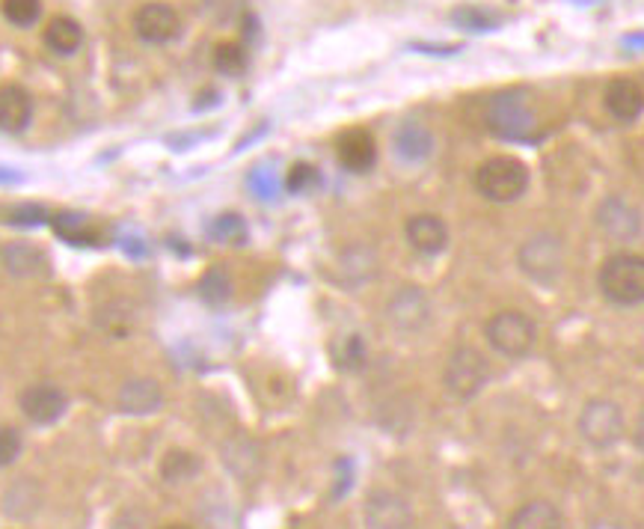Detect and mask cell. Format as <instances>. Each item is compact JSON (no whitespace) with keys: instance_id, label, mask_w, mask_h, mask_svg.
<instances>
[{"instance_id":"8d00e7d4","label":"cell","mask_w":644,"mask_h":529,"mask_svg":"<svg viewBox=\"0 0 644 529\" xmlns=\"http://www.w3.org/2000/svg\"><path fill=\"white\" fill-rule=\"evenodd\" d=\"M413 51H422V54H431V57H452L463 51L460 45H431V42H410Z\"/></svg>"},{"instance_id":"5b68a950","label":"cell","mask_w":644,"mask_h":529,"mask_svg":"<svg viewBox=\"0 0 644 529\" xmlns=\"http://www.w3.org/2000/svg\"><path fill=\"white\" fill-rule=\"evenodd\" d=\"M520 271L541 286H552L564 271V241L555 232H538L526 238L517 250Z\"/></svg>"},{"instance_id":"9a60e30c","label":"cell","mask_w":644,"mask_h":529,"mask_svg":"<svg viewBox=\"0 0 644 529\" xmlns=\"http://www.w3.org/2000/svg\"><path fill=\"white\" fill-rule=\"evenodd\" d=\"M407 244L422 256H437L449 247V226L437 214H413L404 223Z\"/></svg>"},{"instance_id":"836d02e7","label":"cell","mask_w":644,"mask_h":529,"mask_svg":"<svg viewBox=\"0 0 644 529\" xmlns=\"http://www.w3.org/2000/svg\"><path fill=\"white\" fill-rule=\"evenodd\" d=\"M336 366L345 369V372H357L366 366V345L360 336H348L342 342V348L336 351Z\"/></svg>"},{"instance_id":"f35d334b","label":"cell","mask_w":644,"mask_h":529,"mask_svg":"<svg viewBox=\"0 0 644 529\" xmlns=\"http://www.w3.org/2000/svg\"><path fill=\"white\" fill-rule=\"evenodd\" d=\"M624 45H630V48L642 51V33H630V36H624Z\"/></svg>"},{"instance_id":"6da1fadb","label":"cell","mask_w":644,"mask_h":529,"mask_svg":"<svg viewBox=\"0 0 644 529\" xmlns=\"http://www.w3.org/2000/svg\"><path fill=\"white\" fill-rule=\"evenodd\" d=\"M484 125L493 137L508 143H532L541 137L538 131V110L532 105V90L526 87H508L487 99L484 107Z\"/></svg>"},{"instance_id":"30bf717a","label":"cell","mask_w":644,"mask_h":529,"mask_svg":"<svg viewBox=\"0 0 644 529\" xmlns=\"http://www.w3.org/2000/svg\"><path fill=\"white\" fill-rule=\"evenodd\" d=\"M18 408L33 425H54L66 414L69 399L57 384H30L27 390H21Z\"/></svg>"},{"instance_id":"60d3db41","label":"cell","mask_w":644,"mask_h":529,"mask_svg":"<svg viewBox=\"0 0 644 529\" xmlns=\"http://www.w3.org/2000/svg\"><path fill=\"white\" fill-rule=\"evenodd\" d=\"M579 6H594V3H600V0H576Z\"/></svg>"},{"instance_id":"d4e9b609","label":"cell","mask_w":644,"mask_h":529,"mask_svg":"<svg viewBox=\"0 0 644 529\" xmlns=\"http://www.w3.org/2000/svg\"><path fill=\"white\" fill-rule=\"evenodd\" d=\"M449 21L463 30V33H493L502 27V12L487 9V6H475V3H463L458 9L449 12Z\"/></svg>"},{"instance_id":"74e56055","label":"cell","mask_w":644,"mask_h":529,"mask_svg":"<svg viewBox=\"0 0 644 529\" xmlns=\"http://www.w3.org/2000/svg\"><path fill=\"white\" fill-rule=\"evenodd\" d=\"M250 185H253V191H256L259 197H271V194H274V176H268L265 170H256V173L250 176Z\"/></svg>"},{"instance_id":"ab89813d","label":"cell","mask_w":644,"mask_h":529,"mask_svg":"<svg viewBox=\"0 0 644 529\" xmlns=\"http://www.w3.org/2000/svg\"><path fill=\"white\" fill-rule=\"evenodd\" d=\"M588 529H624V524H618V521H594V524H588Z\"/></svg>"},{"instance_id":"4fadbf2b","label":"cell","mask_w":644,"mask_h":529,"mask_svg":"<svg viewBox=\"0 0 644 529\" xmlns=\"http://www.w3.org/2000/svg\"><path fill=\"white\" fill-rule=\"evenodd\" d=\"M597 226L615 241H633L642 235V212L624 197H606L597 206Z\"/></svg>"},{"instance_id":"1f68e13d","label":"cell","mask_w":644,"mask_h":529,"mask_svg":"<svg viewBox=\"0 0 644 529\" xmlns=\"http://www.w3.org/2000/svg\"><path fill=\"white\" fill-rule=\"evenodd\" d=\"M211 238L220 244H244L247 241V223L238 214H220L211 226H208Z\"/></svg>"},{"instance_id":"cb8c5ba5","label":"cell","mask_w":644,"mask_h":529,"mask_svg":"<svg viewBox=\"0 0 644 529\" xmlns=\"http://www.w3.org/2000/svg\"><path fill=\"white\" fill-rule=\"evenodd\" d=\"M564 527V518L561 512L547 503V500H532V503H523L511 521H508V529H561Z\"/></svg>"},{"instance_id":"3957f363","label":"cell","mask_w":644,"mask_h":529,"mask_svg":"<svg viewBox=\"0 0 644 529\" xmlns=\"http://www.w3.org/2000/svg\"><path fill=\"white\" fill-rule=\"evenodd\" d=\"M475 191L490 203H514L529 191V170L511 155L487 158L475 170Z\"/></svg>"},{"instance_id":"2e32d148","label":"cell","mask_w":644,"mask_h":529,"mask_svg":"<svg viewBox=\"0 0 644 529\" xmlns=\"http://www.w3.org/2000/svg\"><path fill=\"white\" fill-rule=\"evenodd\" d=\"M336 158L351 173H368L377 164V143L366 128H348L336 140Z\"/></svg>"},{"instance_id":"7c38bea8","label":"cell","mask_w":644,"mask_h":529,"mask_svg":"<svg viewBox=\"0 0 644 529\" xmlns=\"http://www.w3.org/2000/svg\"><path fill=\"white\" fill-rule=\"evenodd\" d=\"M0 265L18 280H39L51 271V259L42 247L27 241H9L0 247Z\"/></svg>"},{"instance_id":"e575fe53","label":"cell","mask_w":644,"mask_h":529,"mask_svg":"<svg viewBox=\"0 0 644 529\" xmlns=\"http://www.w3.org/2000/svg\"><path fill=\"white\" fill-rule=\"evenodd\" d=\"M45 220H48V212L36 203H18L3 212V223H9V226H39Z\"/></svg>"},{"instance_id":"8992f818","label":"cell","mask_w":644,"mask_h":529,"mask_svg":"<svg viewBox=\"0 0 644 529\" xmlns=\"http://www.w3.org/2000/svg\"><path fill=\"white\" fill-rule=\"evenodd\" d=\"M487 381H490V363L478 348L460 345L452 351L446 372H443V384L455 399H460V402L475 399L487 387Z\"/></svg>"},{"instance_id":"d6a6232c","label":"cell","mask_w":644,"mask_h":529,"mask_svg":"<svg viewBox=\"0 0 644 529\" xmlns=\"http://www.w3.org/2000/svg\"><path fill=\"white\" fill-rule=\"evenodd\" d=\"M318 182H321L318 167H312L309 161H297V164L288 170V176H285V188H288L291 194H306V191H312Z\"/></svg>"},{"instance_id":"44dd1931","label":"cell","mask_w":644,"mask_h":529,"mask_svg":"<svg viewBox=\"0 0 644 529\" xmlns=\"http://www.w3.org/2000/svg\"><path fill=\"white\" fill-rule=\"evenodd\" d=\"M377 277V253L371 244H348L339 256V280L351 289L371 283Z\"/></svg>"},{"instance_id":"7402d4cb","label":"cell","mask_w":644,"mask_h":529,"mask_svg":"<svg viewBox=\"0 0 644 529\" xmlns=\"http://www.w3.org/2000/svg\"><path fill=\"white\" fill-rule=\"evenodd\" d=\"M33 119V99L21 84L0 87V131L21 134Z\"/></svg>"},{"instance_id":"7a4b0ae2","label":"cell","mask_w":644,"mask_h":529,"mask_svg":"<svg viewBox=\"0 0 644 529\" xmlns=\"http://www.w3.org/2000/svg\"><path fill=\"white\" fill-rule=\"evenodd\" d=\"M603 298L615 307H639L644 301V259L639 253H615L597 274Z\"/></svg>"},{"instance_id":"e0dca14e","label":"cell","mask_w":644,"mask_h":529,"mask_svg":"<svg viewBox=\"0 0 644 529\" xmlns=\"http://www.w3.org/2000/svg\"><path fill=\"white\" fill-rule=\"evenodd\" d=\"M42 503H45V491H42V485H39L36 479H30V476L15 479V482L3 491V497H0V509H3V515L12 518V521H33V518L39 515Z\"/></svg>"},{"instance_id":"ac0fdd59","label":"cell","mask_w":644,"mask_h":529,"mask_svg":"<svg viewBox=\"0 0 644 529\" xmlns=\"http://www.w3.org/2000/svg\"><path fill=\"white\" fill-rule=\"evenodd\" d=\"M603 105L618 122H636L644 110V90L636 78H612L603 93Z\"/></svg>"},{"instance_id":"8fae6325","label":"cell","mask_w":644,"mask_h":529,"mask_svg":"<svg viewBox=\"0 0 644 529\" xmlns=\"http://www.w3.org/2000/svg\"><path fill=\"white\" fill-rule=\"evenodd\" d=\"M363 524H366V529H410L413 527V512L401 494L377 488L368 494Z\"/></svg>"},{"instance_id":"f546056e","label":"cell","mask_w":644,"mask_h":529,"mask_svg":"<svg viewBox=\"0 0 644 529\" xmlns=\"http://www.w3.org/2000/svg\"><path fill=\"white\" fill-rule=\"evenodd\" d=\"M250 63V54L241 42H220L214 48V69L220 75H229V78H238Z\"/></svg>"},{"instance_id":"5bb4252c","label":"cell","mask_w":644,"mask_h":529,"mask_svg":"<svg viewBox=\"0 0 644 529\" xmlns=\"http://www.w3.org/2000/svg\"><path fill=\"white\" fill-rule=\"evenodd\" d=\"M116 405L122 414L149 417L164 408V390L155 378H128L116 393Z\"/></svg>"},{"instance_id":"52a82bcc","label":"cell","mask_w":644,"mask_h":529,"mask_svg":"<svg viewBox=\"0 0 644 529\" xmlns=\"http://www.w3.org/2000/svg\"><path fill=\"white\" fill-rule=\"evenodd\" d=\"M576 428H579V434H582V440L588 446L609 449L624 437L627 423H624V411H621L618 402H612V399H588L585 408L579 411Z\"/></svg>"},{"instance_id":"ffe728a7","label":"cell","mask_w":644,"mask_h":529,"mask_svg":"<svg viewBox=\"0 0 644 529\" xmlns=\"http://www.w3.org/2000/svg\"><path fill=\"white\" fill-rule=\"evenodd\" d=\"M392 146H395V155L407 164H419V161H428L431 152H434V134L428 125L416 122V119H407L395 128V137H392Z\"/></svg>"},{"instance_id":"484cf974","label":"cell","mask_w":644,"mask_h":529,"mask_svg":"<svg viewBox=\"0 0 644 529\" xmlns=\"http://www.w3.org/2000/svg\"><path fill=\"white\" fill-rule=\"evenodd\" d=\"M199 470H202V458L196 452H190V449H170L161 458V476L170 485H182V482L196 479Z\"/></svg>"},{"instance_id":"d590c367","label":"cell","mask_w":644,"mask_h":529,"mask_svg":"<svg viewBox=\"0 0 644 529\" xmlns=\"http://www.w3.org/2000/svg\"><path fill=\"white\" fill-rule=\"evenodd\" d=\"M24 449V440H21V431L12 428V425H0V467H9L18 461Z\"/></svg>"},{"instance_id":"603a6c76","label":"cell","mask_w":644,"mask_h":529,"mask_svg":"<svg viewBox=\"0 0 644 529\" xmlns=\"http://www.w3.org/2000/svg\"><path fill=\"white\" fill-rule=\"evenodd\" d=\"M42 39H45L48 51H54L60 57H72L84 45V27L72 15H57V18L48 21Z\"/></svg>"},{"instance_id":"83f0119b","label":"cell","mask_w":644,"mask_h":529,"mask_svg":"<svg viewBox=\"0 0 644 529\" xmlns=\"http://www.w3.org/2000/svg\"><path fill=\"white\" fill-rule=\"evenodd\" d=\"M51 223H54V232L69 244H95L98 241V229L92 226L87 214H57V217H51Z\"/></svg>"},{"instance_id":"277c9868","label":"cell","mask_w":644,"mask_h":529,"mask_svg":"<svg viewBox=\"0 0 644 529\" xmlns=\"http://www.w3.org/2000/svg\"><path fill=\"white\" fill-rule=\"evenodd\" d=\"M484 336L490 342V348L502 357H526L535 342H538V324L520 310H502L496 316L487 318L484 324Z\"/></svg>"},{"instance_id":"d6986e66","label":"cell","mask_w":644,"mask_h":529,"mask_svg":"<svg viewBox=\"0 0 644 529\" xmlns=\"http://www.w3.org/2000/svg\"><path fill=\"white\" fill-rule=\"evenodd\" d=\"M223 461L232 470V476H238L241 482H250L262 470V446L250 434H232L223 443Z\"/></svg>"},{"instance_id":"f1b7e54d","label":"cell","mask_w":644,"mask_h":529,"mask_svg":"<svg viewBox=\"0 0 644 529\" xmlns=\"http://www.w3.org/2000/svg\"><path fill=\"white\" fill-rule=\"evenodd\" d=\"M95 321H98V327L104 333H110L116 339H125L134 330V310L128 304H107V307L98 310Z\"/></svg>"},{"instance_id":"ba28073f","label":"cell","mask_w":644,"mask_h":529,"mask_svg":"<svg viewBox=\"0 0 644 529\" xmlns=\"http://www.w3.org/2000/svg\"><path fill=\"white\" fill-rule=\"evenodd\" d=\"M431 316H434L431 298L419 286H401L386 301V321L398 333H422L431 324Z\"/></svg>"},{"instance_id":"9c48e42d","label":"cell","mask_w":644,"mask_h":529,"mask_svg":"<svg viewBox=\"0 0 644 529\" xmlns=\"http://www.w3.org/2000/svg\"><path fill=\"white\" fill-rule=\"evenodd\" d=\"M134 33L149 42V45H167L173 42L179 33H182V18L179 12L170 6V3H161V0H152V3H143L137 12H134Z\"/></svg>"},{"instance_id":"4316f807","label":"cell","mask_w":644,"mask_h":529,"mask_svg":"<svg viewBox=\"0 0 644 529\" xmlns=\"http://www.w3.org/2000/svg\"><path fill=\"white\" fill-rule=\"evenodd\" d=\"M196 292H199V298H202L208 307H223V304L232 301L235 286H232V277H229L220 265H214V268H208V271L199 277Z\"/></svg>"},{"instance_id":"4dcf8cb0","label":"cell","mask_w":644,"mask_h":529,"mask_svg":"<svg viewBox=\"0 0 644 529\" xmlns=\"http://www.w3.org/2000/svg\"><path fill=\"white\" fill-rule=\"evenodd\" d=\"M0 12L12 27H33L42 18V0H0Z\"/></svg>"},{"instance_id":"b9f144b4","label":"cell","mask_w":644,"mask_h":529,"mask_svg":"<svg viewBox=\"0 0 644 529\" xmlns=\"http://www.w3.org/2000/svg\"><path fill=\"white\" fill-rule=\"evenodd\" d=\"M164 529H190V527H184V524H170V527H164Z\"/></svg>"}]
</instances>
